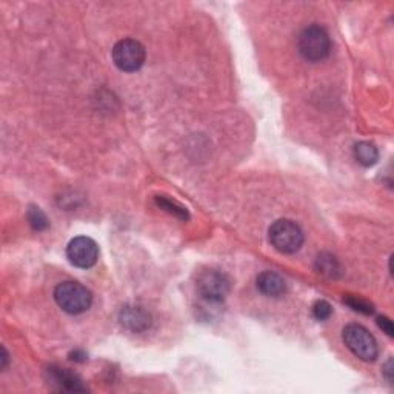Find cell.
Here are the masks:
<instances>
[{
    "label": "cell",
    "instance_id": "obj_1",
    "mask_svg": "<svg viewBox=\"0 0 394 394\" xmlns=\"http://www.w3.org/2000/svg\"><path fill=\"white\" fill-rule=\"evenodd\" d=\"M297 50L308 62H321L331 53V39L328 31L321 25H310L302 30L297 39Z\"/></svg>",
    "mask_w": 394,
    "mask_h": 394
},
{
    "label": "cell",
    "instance_id": "obj_2",
    "mask_svg": "<svg viewBox=\"0 0 394 394\" xmlns=\"http://www.w3.org/2000/svg\"><path fill=\"white\" fill-rule=\"evenodd\" d=\"M54 299L57 305L68 314H80L93 303V294L79 282H62L54 289Z\"/></svg>",
    "mask_w": 394,
    "mask_h": 394
},
{
    "label": "cell",
    "instance_id": "obj_3",
    "mask_svg": "<svg viewBox=\"0 0 394 394\" xmlns=\"http://www.w3.org/2000/svg\"><path fill=\"white\" fill-rule=\"evenodd\" d=\"M343 342L347 345V348L355 355L356 357L361 359L364 362H373L376 361L379 355L377 342L376 339L370 334V331L364 328L362 325L350 323L343 328Z\"/></svg>",
    "mask_w": 394,
    "mask_h": 394
},
{
    "label": "cell",
    "instance_id": "obj_4",
    "mask_svg": "<svg viewBox=\"0 0 394 394\" xmlns=\"http://www.w3.org/2000/svg\"><path fill=\"white\" fill-rule=\"evenodd\" d=\"M269 242L282 254H293L301 250L303 244V231L293 220L280 219L269 226Z\"/></svg>",
    "mask_w": 394,
    "mask_h": 394
},
{
    "label": "cell",
    "instance_id": "obj_5",
    "mask_svg": "<svg viewBox=\"0 0 394 394\" xmlns=\"http://www.w3.org/2000/svg\"><path fill=\"white\" fill-rule=\"evenodd\" d=\"M197 292L206 302L219 303L225 301L231 289V280L228 276L217 269H205L197 278Z\"/></svg>",
    "mask_w": 394,
    "mask_h": 394
},
{
    "label": "cell",
    "instance_id": "obj_6",
    "mask_svg": "<svg viewBox=\"0 0 394 394\" xmlns=\"http://www.w3.org/2000/svg\"><path fill=\"white\" fill-rule=\"evenodd\" d=\"M145 48L141 42L134 39L119 40L113 48V60L114 65L120 71L134 73L141 70L145 64Z\"/></svg>",
    "mask_w": 394,
    "mask_h": 394
},
{
    "label": "cell",
    "instance_id": "obj_7",
    "mask_svg": "<svg viewBox=\"0 0 394 394\" xmlns=\"http://www.w3.org/2000/svg\"><path fill=\"white\" fill-rule=\"evenodd\" d=\"M66 258L74 267L91 268L99 259V247L91 238H74L66 247Z\"/></svg>",
    "mask_w": 394,
    "mask_h": 394
},
{
    "label": "cell",
    "instance_id": "obj_8",
    "mask_svg": "<svg viewBox=\"0 0 394 394\" xmlns=\"http://www.w3.org/2000/svg\"><path fill=\"white\" fill-rule=\"evenodd\" d=\"M119 321L125 328L141 333L151 325V316L142 307H125L120 311Z\"/></svg>",
    "mask_w": 394,
    "mask_h": 394
},
{
    "label": "cell",
    "instance_id": "obj_9",
    "mask_svg": "<svg viewBox=\"0 0 394 394\" xmlns=\"http://www.w3.org/2000/svg\"><path fill=\"white\" fill-rule=\"evenodd\" d=\"M258 288L262 294L268 297H279L285 294L287 282L278 273L264 271L258 276Z\"/></svg>",
    "mask_w": 394,
    "mask_h": 394
},
{
    "label": "cell",
    "instance_id": "obj_10",
    "mask_svg": "<svg viewBox=\"0 0 394 394\" xmlns=\"http://www.w3.org/2000/svg\"><path fill=\"white\" fill-rule=\"evenodd\" d=\"M48 373H50L51 382L56 384L62 391H87V386H84L82 380L71 371L64 368H48Z\"/></svg>",
    "mask_w": 394,
    "mask_h": 394
},
{
    "label": "cell",
    "instance_id": "obj_11",
    "mask_svg": "<svg viewBox=\"0 0 394 394\" xmlns=\"http://www.w3.org/2000/svg\"><path fill=\"white\" fill-rule=\"evenodd\" d=\"M314 268L317 273L328 279H337V278H341V274H342L341 264H339V260L330 253H322L317 256Z\"/></svg>",
    "mask_w": 394,
    "mask_h": 394
},
{
    "label": "cell",
    "instance_id": "obj_12",
    "mask_svg": "<svg viewBox=\"0 0 394 394\" xmlns=\"http://www.w3.org/2000/svg\"><path fill=\"white\" fill-rule=\"evenodd\" d=\"M355 159L362 167L370 168L379 161V151L371 142H359L355 147Z\"/></svg>",
    "mask_w": 394,
    "mask_h": 394
},
{
    "label": "cell",
    "instance_id": "obj_13",
    "mask_svg": "<svg viewBox=\"0 0 394 394\" xmlns=\"http://www.w3.org/2000/svg\"><path fill=\"white\" fill-rule=\"evenodd\" d=\"M156 204L161 206V208H163L165 211L174 214V216L179 217V219L186 220V219L190 217V214H188V211H186V208H183V206L176 204L174 200H170V199L163 197V196H157L156 197Z\"/></svg>",
    "mask_w": 394,
    "mask_h": 394
},
{
    "label": "cell",
    "instance_id": "obj_14",
    "mask_svg": "<svg viewBox=\"0 0 394 394\" xmlns=\"http://www.w3.org/2000/svg\"><path fill=\"white\" fill-rule=\"evenodd\" d=\"M26 217H28V222L33 226V230L36 231H44L48 228V219L45 216V213L39 208V206H30L28 213H26Z\"/></svg>",
    "mask_w": 394,
    "mask_h": 394
},
{
    "label": "cell",
    "instance_id": "obj_15",
    "mask_svg": "<svg viewBox=\"0 0 394 394\" xmlns=\"http://www.w3.org/2000/svg\"><path fill=\"white\" fill-rule=\"evenodd\" d=\"M343 302L347 303L350 308H352L355 311H359V313H362V314H373V311H375V308H373L370 302L359 299V297H355V296L347 297V299H345Z\"/></svg>",
    "mask_w": 394,
    "mask_h": 394
},
{
    "label": "cell",
    "instance_id": "obj_16",
    "mask_svg": "<svg viewBox=\"0 0 394 394\" xmlns=\"http://www.w3.org/2000/svg\"><path fill=\"white\" fill-rule=\"evenodd\" d=\"M333 314V308H331L327 301H317L313 305V316L317 321H327L330 316Z\"/></svg>",
    "mask_w": 394,
    "mask_h": 394
},
{
    "label": "cell",
    "instance_id": "obj_17",
    "mask_svg": "<svg viewBox=\"0 0 394 394\" xmlns=\"http://www.w3.org/2000/svg\"><path fill=\"white\" fill-rule=\"evenodd\" d=\"M377 325L380 328H382L386 334L388 336H393L394 334V328H393V322L388 319V317H384V316H380L379 319H377Z\"/></svg>",
    "mask_w": 394,
    "mask_h": 394
},
{
    "label": "cell",
    "instance_id": "obj_18",
    "mask_svg": "<svg viewBox=\"0 0 394 394\" xmlns=\"http://www.w3.org/2000/svg\"><path fill=\"white\" fill-rule=\"evenodd\" d=\"M391 365H393V361L390 359V361L386 362V365H385V376H386V379H388L390 384H391V380H393V377H391Z\"/></svg>",
    "mask_w": 394,
    "mask_h": 394
},
{
    "label": "cell",
    "instance_id": "obj_19",
    "mask_svg": "<svg viewBox=\"0 0 394 394\" xmlns=\"http://www.w3.org/2000/svg\"><path fill=\"white\" fill-rule=\"evenodd\" d=\"M6 364H8V352L5 348H2V370L6 368Z\"/></svg>",
    "mask_w": 394,
    "mask_h": 394
}]
</instances>
